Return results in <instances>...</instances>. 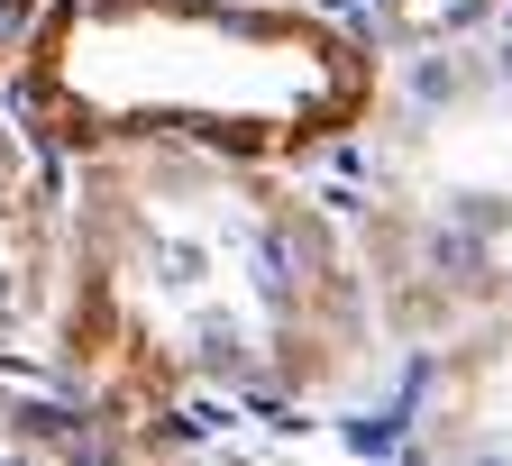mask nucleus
I'll list each match as a JSON object with an SVG mask.
<instances>
[{
    "label": "nucleus",
    "mask_w": 512,
    "mask_h": 466,
    "mask_svg": "<svg viewBox=\"0 0 512 466\" xmlns=\"http://www.w3.org/2000/svg\"><path fill=\"white\" fill-rule=\"evenodd\" d=\"M403 348L311 165L119 138L64 156L46 384L110 466H220V439H348Z\"/></svg>",
    "instance_id": "obj_1"
},
{
    "label": "nucleus",
    "mask_w": 512,
    "mask_h": 466,
    "mask_svg": "<svg viewBox=\"0 0 512 466\" xmlns=\"http://www.w3.org/2000/svg\"><path fill=\"white\" fill-rule=\"evenodd\" d=\"M384 101V46L302 0H55L10 110L55 156L174 138L256 165H330Z\"/></svg>",
    "instance_id": "obj_2"
},
{
    "label": "nucleus",
    "mask_w": 512,
    "mask_h": 466,
    "mask_svg": "<svg viewBox=\"0 0 512 466\" xmlns=\"http://www.w3.org/2000/svg\"><path fill=\"white\" fill-rule=\"evenodd\" d=\"M311 174L348 211L403 357L512 320V19L394 55L375 119Z\"/></svg>",
    "instance_id": "obj_3"
},
{
    "label": "nucleus",
    "mask_w": 512,
    "mask_h": 466,
    "mask_svg": "<svg viewBox=\"0 0 512 466\" xmlns=\"http://www.w3.org/2000/svg\"><path fill=\"white\" fill-rule=\"evenodd\" d=\"M339 448H366L384 466H512V320L412 348Z\"/></svg>",
    "instance_id": "obj_4"
},
{
    "label": "nucleus",
    "mask_w": 512,
    "mask_h": 466,
    "mask_svg": "<svg viewBox=\"0 0 512 466\" xmlns=\"http://www.w3.org/2000/svg\"><path fill=\"white\" fill-rule=\"evenodd\" d=\"M64 302V156L0 110V375H46Z\"/></svg>",
    "instance_id": "obj_5"
},
{
    "label": "nucleus",
    "mask_w": 512,
    "mask_h": 466,
    "mask_svg": "<svg viewBox=\"0 0 512 466\" xmlns=\"http://www.w3.org/2000/svg\"><path fill=\"white\" fill-rule=\"evenodd\" d=\"M0 466H110V457L46 375H0Z\"/></svg>",
    "instance_id": "obj_6"
},
{
    "label": "nucleus",
    "mask_w": 512,
    "mask_h": 466,
    "mask_svg": "<svg viewBox=\"0 0 512 466\" xmlns=\"http://www.w3.org/2000/svg\"><path fill=\"white\" fill-rule=\"evenodd\" d=\"M46 19H55V0H0V92L19 83V64H28V46H37Z\"/></svg>",
    "instance_id": "obj_7"
},
{
    "label": "nucleus",
    "mask_w": 512,
    "mask_h": 466,
    "mask_svg": "<svg viewBox=\"0 0 512 466\" xmlns=\"http://www.w3.org/2000/svg\"><path fill=\"white\" fill-rule=\"evenodd\" d=\"M266 466H384V457H366V448H320V457H266Z\"/></svg>",
    "instance_id": "obj_8"
},
{
    "label": "nucleus",
    "mask_w": 512,
    "mask_h": 466,
    "mask_svg": "<svg viewBox=\"0 0 512 466\" xmlns=\"http://www.w3.org/2000/svg\"><path fill=\"white\" fill-rule=\"evenodd\" d=\"M302 10H357V0H302Z\"/></svg>",
    "instance_id": "obj_9"
}]
</instances>
